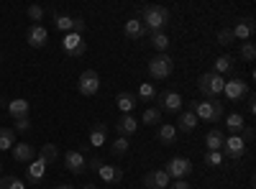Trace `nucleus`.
<instances>
[{
  "label": "nucleus",
  "instance_id": "49",
  "mask_svg": "<svg viewBox=\"0 0 256 189\" xmlns=\"http://www.w3.org/2000/svg\"><path fill=\"white\" fill-rule=\"evenodd\" d=\"M0 174H3V164H0Z\"/></svg>",
  "mask_w": 256,
  "mask_h": 189
},
{
  "label": "nucleus",
  "instance_id": "32",
  "mask_svg": "<svg viewBox=\"0 0 256 189\" xmlns=\"http://www.w3.org/2000/svg\"><path fill=\"white\" fill-rule=\"evenodd\" d=\"M126 151H128V138L118 136V138L110 143V154H113V156H123Z\"/></svg>",
  "mask_w": 256,
  "mask_h": 189
},
{
  "label": "nucleus",
  "instance_id": "36",
  "mask_svg": "<svg viewBox=\"0 0 256 189\" xmlns=\"http://www.w3.org/2000/svg\"><path fill=\"white\" fill-rule=\"evenodd\" d=\"M223 154L220 151H205V164L208 166H223Z\"/></svg>",
  "mask_w": 256,
  "mask_h": 189
},
{
  "label": "nucleus",
  "instance_id": "44",
  "mask_svg": "<svg viewBox=\"0 0 256 189\" xmlns=\"http://www.w3.org/2000/svg\"><path fill=\"white\" fill-rule=\"evenodd\" d=\"M13 179H16V177H0V189H10Z\"/></svg>",
  "mask_w": 256,
  "mask_h": 189
},
{
  "label": "nucleus",
  "instance_id": "26",
  "mask_svg": "<svg viewBox=\"0 0 256 189\" xmlns=\"http://www.w3.org/2000/svg\"><path fill=\"white\" fill-rule=\"evenodd\" d=\"M223 143H226V136H223L218 128L208 131V136H205V146H208V151H220V149H223Z\"/></svg>",
  "mask_w": 256,
  "mask_h": 189
},
{
  "label": "nucleus",
  "instance_id": "2",
  "mask_svg": "<svg viewBox=\"0 0 256 189\" xmlns=\"http://www.w3.org/2000/svg\"><path fill=\"white\" fill-rule=\"evenodd\" d=\"M190 110L195 113L198 120H208V123H220L223 118V102L220 100H205V102H190Z\"/></svg>",
  "mask_w": 256,
  "mask_h": 189
},
{
  "label": "nucleus",
  "instance_id": "4",
  "mask_svg": "<svg viewBox=\"0 0 256 189\" xmlns=\"http://www.w3.org/2000/svg\"><path fill=\"white\" fill-rule=\"evenodd\" d=\"M172 72H174V61L169 54H156L148 61V77L152 79H166Z\"/></svg>",
  "mask_w": 256,
  "mask_h": 189
},
{
  "label": "nucleus",
  "instance_id": "42",
  "mask_svg": "<svg viewBox=\"0 0 256 189\" xmlns=\"http://www.w3.org/2000/svg\"><path fill=\"white\" fill-rule=\"evenodd\" d=\"M166 189H190V184H187L184 179H174V182H172V184H169Z\"/></svg>",
  "mask_w": 256,
  "mask_h": 189
},
{
  "label": "nucleus",
  "instance_id": "19",
  "mask_svg": "<svg viewBox=\"0 0 256 189\" xmlns=\"http://www.w3.org/2000/svg\"><path fill=\"white\" fill-rule=\"evenodd\" d=\"M156 141L164 143V146H174L177 143V128L172 123H162L159 131H156Z\"/></svg>",
  "mask_w": 256,
  "mask_h": 189
},
{
  "label": "nucleus",
  "instance_id": "46",
  "mask_svg": "<svg viewBox=\"0 0 256 189\" xmlns=\"http://www.w3.org/2000/svg\"><path fill=\"white\" fill-rule=\"evenodd\" d=\"M248 113H251V115L256 113V105H254V97H251V95H248Z\"/></svg>",
  "mask_w": 256,
  "mask_h": 189
},
{
  "label": "nucleus",
  "instance_id": "28",
  "mask_svg": "<svg viewBox=\"0 0 256 189\" xmlns=\"http://www.w3.org/2000/svg\"><path fill=\"white\" fill-rule=\"evenodd\" d=\"M38 159L44 161L46 166L49 164H56V159H59V149H56V143H44L38 149Z\"/></svg>",
  "mask_w": 256,
  "mask_h": 189
},
{
  "label": "nucleus",
  "instance_id": "31",
  "mask_svg": "<svg viewBox=\"0 0 256 189\" xmlns=\"http://www.w3.org/2000/svg\"><path fill=\"white\" fill-rule=\"evenodd\" d=\"M152 46H154L159 54H166V49H169V36H166V33H152Z\"/></svg>",
  "mask_w": 256,
  "mask_h": 189
},
{
  "label": "nucleus",
  "instance_id": "38",
  "mask_svg": "<svg viewBox=\"0 0 256 189\" xmlns=\"http://www.w3.org/2000/svg\"><path fill=\"white\" fill-rule=\"evenodd\" d=\"M102 164H105V161H102L100 156H90V159H84V169H90V172L98 174V169H100Z\"/></svg>",
  "mask_w": 256,
  "mask_h": 189
},
{
  "label": "nucleus",
  "instance_id": "9",
  "mask_svg": "<svg viewBox=\"0 0 256 189\" xmlns=\"http://www.w3.org/2000/svg\"><path fill=\"white\" fill-rule=\"evenodd\" d=\"M220 154H223V159L238 161V159H244V156H246V143L241 141V136H230V138H226Z\"/></svg>",
  "mask_w": 256,
  "mask_h": 189
},
{
  "label": "nucleus",
  "instance_id": "29",
  "mask_svg": "<svg viewBox=\"0 0 256 189\" xmlns=\"http://www.w3.org/2000/svg\"><path fill=\"white\" fill-rule=\"evenodd\" d=\"M16 146V131L13 128H0V151H10Z\"/></svg>",
  "mask_w": 256,
  "mask_h": 189
},
{
  "label": "nucleus",
  "instance_id": "21",
  "mask_svg": "<svg viewBox=\"0 0 256 189\" xmlns=\"http://www.w3.org/2000/svg\"><path fill=\"white\" fill-rule=\"evenodd\" d=\"M123 33L126 38H131V41H138L141 36H146V28L138 18H131V20H126V26H123Z\"/></svg>",
  "mask_w": 256,
  "mask_h": 189
},
{
  "label": "nucleus",
  "instance_id": "16",
  "mask_svg": "<svg viewBox=\"0 0 256 189\" xmlns=\"http://www.w3.org/2000/svg\"><path fill=\"white\" fill-rule=\"evenodd\" d=\"M64 166H67V172H72V174H82L84 172V156L72 149V151L64 154Z\"/></svg>",
  "mask_w": 256,
  "mask_h": 189
},
{
  "label": "nucleus",
  "instance_id": "23",
  "mask_svg": "<svg viewBox=\"0 0 256 189\" xmlns=\"http://www.w3.org/2000/svg\"><path fill=\"white\" fill-rule=\"evenodd\" d=\"M105 138H108V125H105V123H95L90 128V146L100 149V146L105 143Z\"/></svg>",
  "mask_w": 256,
  "mask_h": 189
},
{
  "label": "nucleus",
  "instance_id": "3",
  "mask_svg": "<svg viewBox=\"0 0 256 189\" xmlns=\"http://www.w3.org/2000/svg\"><path fill=\"white\" fill-rule=\"evenodd\" d=\"M223 85H226V79L216 72H202L200 79H198L200 95L205 100H218V95H223Z\"/></svg>",
  "mask_w": 256,
  "mask_h": 189
},
{
  "label": "nucleus",
  "instance_id": "25",
  "mask_svg": "<svg viewBox=\"0 0 256 189\" xmlns=\"http://www.w3.org/2000/svg\"><path fill=\"white\" fill-rule=\"evenodd\" d=\"M198 118H195V113H192V110H187V113H182L180 115V125H174V128L177 131H182V133H192V131H195L198 128Z\"/></svg>",
  "mask_w": 256,
  "mask_h": 189
},
{
  "label": "nucleus",
  "instance_id": "24",
  "mask_svg": "<svg viewBox=\"0 0 256 189\" xmlns=\"http://www.w3.org/2000/svg\"><path fill=\"white\" fill-rule=\"evenodd\" d=\"M233 69H236V61H233V56H228V54H223V56H218L216 59V64H212V72L216 74H230Z\"/></svg>",
  "mask_w": 256,
  "mask_h": 189
},
{
  "label": "nucleus",
  "instance_id": "47",
  "mask_svg": "<svg viewBox=\"0 0 256 189\" xmlns=\"http://www.w3.org/2000/svg\"><path fill=\"white\" fill-rule=\"evenodd\" d=\"M54 189H74L72 184H59V187H54Z\"/></svg>",
  "mask_w": 256,
  "mask_h": 189
},
{
  "label": "nucleus",
  "instance_id": "13",
  "mask_svg": "<svg viewBox=\"0 0 256 189\" xmlns=\"http://www.w3.org/2000/svg\"><path fill=\"white\" fill-rule=\"evenodd\" d=\"M230 31H233V38L236 41H248L256 33V23H254V18H241Z\"/></svg>",
  "mask_w": 256,
  "mask_h": 189
},
{
  "label": "nucleus",
  "instance_id": "15",
  "mask_svg": "<svg viewBox=\"0 0 256 189\" xmlns=\"http://www.w3.org/2000/svg\"><path fill=\"white\" fill-rule=\"evenodd\" d=\"M116 131H118V136H123V138L134 136V133L138 131V120H136L134 115H120L118 123H116Z\"/></svg>",
  "mask_w": 256,
  "mask_h": 189
},
{
  "label": "nucleus",
  "instance_id": "12",
  "mask_svg": "<svg viewBox=\"0 0 256 189\" xmlns=\"http://www.w3.org/2000/svg\"><path fill=\"white\" fill-rule=\"evenodd\" d=\"M26 41H28V46H34V49H44V46H46V41H49V31L41 26V23H36V26L28 28Z\"/></svg>",
  "mask_w": 256,
  "mask_h": 189
},
{
  "label": "nucleus",
  "instance_id": "14",
  "mask_svg": "<svg viewBox=\"0 0 256 189\" xmlns=\"http://www.w3.org/2000/svg\"><path fill=\"white\" fill-rule=\"evenodd\" d=\"M13 159L20 161V164H31L36 159V149H34V143H16L13 149H10Z\"/></svg>",
  "mask_w": 256,
  "mask_h": 189
},
{
  "label": "nucleus",
  "instance_id": "48",
  "mask_svg": "<svg viewBox=\"0 0 256 189\" xmlns=\"http://www.w3.org/2000/svg\"><path fill=\"white\" fill-rule=\"evenodd\" d=\"M82 189H98V187H95V184H84Z\"/></svg>",
  "mask_w": 256,
  "mask_h": 189
},
{
  "label": "nucleus",
  "instance_id": "45",
  "mask_svg": "<svg viewBox=\"0 0 256 189\" xmlns=\"http://www.w3.org/2000/svg\"><path fill=\"white\" fill-rule=\"evenodd\" d=\"M10 189H26V184L20 182V179H13V184H10Z\"/></svg>",
  "mask_w": 256,
  "mask_h": 189
},
{
  "label": "nucleus",
  "instance_id": "37",
  "mask_svg": "<svg viewBox=\"0 0 256 189\" xmlns=\"http://www.w3.org/2000/svg\"><path fill=\"white\" fill-rule=\"evenodd\" d=\"M233 41H236V38H233V31H230V28H220V31H218V44H220V46H230Z\"/></svg>",
  "mask_w": 256,
  "mask_h": 189
},
{
  "label": "nucleus",
  "instance_id": "6",
  "mask_svg": "<svg viewBox=\"0 0 256 189\" xmlns=\"http://www.w3.org/2000/svg\"><path fill=\"white\" fill-rule=\"evenodd\" d=\"M164 172L169 174V179H184V177L192 174V161L184 159V156H174V159L166 161Z\"/></svg>",
  "mask_w": 256,
  "mask_h": 189
},
{
  "label": "nucleus",
  "instance_id": "11",
  "mask_svg": "<svg viewBox=\"0 0 256 189\" xmlns=\"http://www.w3.org/2000/svg\"><path fill=\"white\" fill-rule=\"evenodd\" d=\"M169 184H172V179H169V174L164 169H156V172H148L144 177V187L146 189H166Z\"/></svg>",
  "mask_w": 256,
  "mask_h": 189
},
{
  "label": "nucleus",
  "instance_id": "18",
  "mask_svg": "<svg viewBox=\"0 0 256 189\" xmlns=\"http://www.w3.org/2000/svg\"><path fill=\"white\" fill-rule=\"evenodd\" d=\"M28 110H31L28 100H24V97L8 100V113H10V118H16V120H20V118H28Z\"/></svg>",
  "mask_w": 256,
  "mask_h": 189
},
{
  "label": "nucleus",
  "instance_id": "35",
  "mask_svg": "<svg viewBox=\"0 0 256 189\" xmlns=\"http://www.w3.org/2000/svg\"><path fill=\"white\" fill-rule=\"evenodd\" d=\"M241 59L244 61H254L256 59V46L251 44V41H244L241 44Z\"/></svg>",
  "mask_w": 256,
  "mask_h": 189
},
{
  "label": "nucleus",
  "instance_id": "1",
  "mask_svg": "<svg viewBox=\"0 0 256 189\" xmlns=\"http://www.w3.org/2000/svg\"><path fill=\"white\" fill-rule=\"evenodd\" d=\"M141 23H144L146 33H164V28L169 23V10L164 5H144Z\"/></svg>",
  "mask_w": 256,
  "mask_h": 189
},
{
  "label": "nucleus",
  "instance_id": "27",
  "mask_svg": "<svg viewBox=\"0 0 256 189\" xmlns=\"http://www.w3.org/2000/svg\"><path fill=\"white\" fill-rule=\"evenodd\" d=\"M226 128L230 131V136H241V131L246 128L244 115H241V113H230V115L226 118Z\"/></svg>",
  "mask_w": 256,
  "mask_h": 189
},
{
  "label": "nucleus",
  "instance_id": "34",
  "mask_svg": "<svg viewBox=\"0 0 256 189\" xmlns=\"http://www.w3.org/2000/svg\"><path fill=\"white\" fill-rule=\"evenodd\" d=\"M54 23H56V28H59V31L72 33V23H74V18H70V15H54Z\"/></svg>",
  "mask_w": 256,
  "mask_h": 189
},
{
  "label": "nucleus",
  "instance_id": "20",
  "mask_svg": "<svg viewBox=\"0 0 256 189\" xmlns=\"http://www.w3.org/2000/svg\"><path fill=\"white\" fill-rule=\"evenodd\" d=\"M116 102H118V110H120L123 115H131V110L138 105V97H136L134 92H118Z\"/></svg>",
  "mask_w": 256,
  "mask_h": 189
},
{
  "label": "nucleus",
  "instance_id": "41",
  "mask_svg": "<svg viewBox=\"0 0 256 189\" xmlns=\"http://www.w3.org/2000/svg\"><path fill=\"white\" fill-rule=\"evenodd\" d=\"M254 136H256V131L251 128V125H246V128L241 131V141H244V143H251V141H254Z\"/></svg>",
  "mask_w": 256,
  "mask_h": 189
},
{
  "label": "nucleus",
  "instance_id": "8",
  "mask_svg": "<svg viewBox=\"0 0 256 189\" xmlns=\"http://www.w3.org/2000/svg\"><path fill=\"white\" fill-rule=\"evenodd\" d=\"M223 95H226L230 102H238V100L248 97V95H251V92H248V82H244L241 77L228 79L226 85H223Z\"/></svg>",
  "mask_w": 256,
  "mask_h": 189
},
{
  "label": "nucleus",
  "instance_id": "7",
  "mask_svg": "<svg viewBox=\"0 0 256 189\" xmlns=\"http://www.w3.org/2000/svg\"><path fill=\"white\" fill-rule=\"evenodd\" d=\"M156 102H159V110H162V113H180V110H182V105H184L182 95L174 92V90H164V92H159V95H156Z\"/></svg>",
  "mask_w": 256,
  "mask_h": 189
},
{
  "label": "nucleus",
  "instance_id": "40",
  "mask_svg": "<svg viewBox=\"0 0 256 189\" xmlns=\"http://www.w3.org/2000/svg\"><path fill=\"white\" fill-rule=\"evenodd\" d=\"M13 131H18V133H28V131H31V120H28V118L16 120V128H13Z\"/></svg>",
  "mask_w": 256,
  "mask_h": 189
},
{
  "label": "nucleus",
  "instance_id": "22",
  "mask_svg": "<svg viewBox=\"0 0 256 189\" xmlns=\"http://www.w3.org/2000/svg\"><path fill=\"white\" fill-rule=\"evenodd\" d=\"M98 177H100L102 182H120V179H123V172L118 169L116 164H102L100 169H98Z\"/></svg>",
  "mask_w": 256,
  "mask_h": 189
},
{
  "label": "nucleus",
  "instance_id": "33",
  "mask_svg": "<svg viewBox=\"0 0 256 189\" xmlns=\"http://www.w3.org/2000/svg\"><path fill=\"white\" fill-rule=\"evenodd\" d=\"M136 97H141V100H156V90H154L152 82H144V85L138 87V95Z\"/></svg>",
  "mask_w": 256,
  "mask_h": 189
},
{
  "label": "nucleus",
  "instance_id": "43",
  "mask_svg": "<svg viewBox=\"0 0 256 189\" xmlns=\"http://www.w3.org/2000/svg\"><path fill=\"white\" fill-rule=\"evenodd\" d=\"M84 31V20L82 18H74V23H72V33H82Z\"/></svg>",
  "mask_w": 256,
  "mask_h": 189
},
{
  "label": "nucleus",
  "instance_id": "30",
  "mask_svg": "<svg viewBox=\"0 0 256 189\" xmlns=\"http://www.w3.org/2000/svg\"><path fill=\"white\" fill-rule=\"evenodd\" d=\"M141 123L144 125H159L162 123V110L159 108H146L144 115H141Z\"/></svg>",
  "mask_w": 256,
  "mask_h": 189
},
{
  "label": "nucleus",
  "instance_id": "39",
  "mask_svg": "<svg viewBox=\"0 0 256 189\" xmlns=\"http://www.w3.org/2000/svg\"><path fill=\"white\" fill-rule=\"evenodd\" d=\"M28 18L34 20V26H36L38 20L44 18V8H41V5H28Z\"/></svg>",
  "mask_w": 256,
  "mask_h": 189
},
{
  "label": "nucleus",
  "instance_id": "5",
  "mask_svg": "<svg viewBox=\"0 0 256 189\" xmlns=\"http://www.w3.org/2000/svg\"><path fill=\"white\" fill-rule=\"evenodd\" d=\"M98 90H100V74L95 69H84L77 79V92L84 97H92L98 95Z\"/></svg>",
  "mask_w": 256,
  "mask_h": 189
},
{
  "label": "nucleus",
  "instance_id": "10",
  "mask_svg": "<svg viewBox=\"0 0 256 189\" xmlns=\"http://www.w3.org/2000/svg\"><path fill=\"white\" fill-rule=\"evenodd\" d=\"M62 49H64V54H67L70 59H77V56H82L84 51H88V44L82 41L80 33H67L64 41H62Z\"/></svg>",
  "mask_w": 256,
  "mask_h": 189
},
{
  "label": "nucleus",
  "instance_id": "17",
  "mask_svg": "<svg viewBox=\"0 0 256 189\" xmlns=\"http://www.w3.org/2000/svg\"><path fill=\"white\" fill-rule=\"evenodd\" d=\"M44 174H46V164L41 159H34L28 164V169H26V182L28 184H38L41 179H44Z\"/></svg>",
  "mask_w": 256,
  "mask_h": 189
}]
</instances>
